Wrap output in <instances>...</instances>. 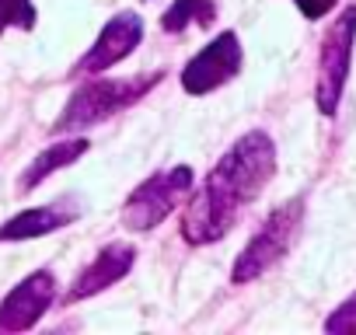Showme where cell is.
I'll use <instances>...</instances> for the list:
<instances>
[{
	"label": "cell",
	"mask_w": 356,
	"mask_h": 335,
	"mask_svg": "<svg viewBox=\"0 0 356 335\" xmlns=\"http://www.w3.org/2000/svg\"><path fill=\"white\" fill-rule=\"evenodd\" d=\"M164 81V70H150L140 77H98V81H84L63 105L60 119L53 122V133H81L91 129L112 115H119L122 108L136 105L140 98H147L157 84Z\"/></svg>",
	"instance_id": "obj_2"
},
{
	"label": "cell",
	"mask_w": 356,
	"mask_h": 335,
	"mask_svg": "<svg viewBox=\"0 0 356 335\" xmlns=\"http://www.w3.org/2000/svg\"><path fill=\"white\" fill-rule=\"evenodd\" d=\"M193 186H196V172L189 164H175V168H164V172H154L122 203V213H119L122 227L136 231V234L154 231L164 217H171L189 199Z\"/></svg>",
	"instance_id": "obj_4"
},
{
	"label": "cell",
	"mask_w": 356,
	"mask_h": 335,
	"mask_svg": "<svg viewBox=\"0 0 356 335\" xmlns=\"http://www.w3.org/2000/svg\"><path fill=\"white\" fill-rule=\"evenodd\" d=\"M217 18L213 0H171V8L161 15V32L178 35L186 28H210Z\"/></svg>",
	"instance_id": "obj_12"
},
{
	"label": "cell",
	"mask_w": 356,
	"mask_h": 335,
	"mask_svg": "<svg viewBox=\"0 0 356 335\" xmlns=\"http://www.w3.org/2000/svg\"><path fill=\"white\" fill-rule=\"evenodd\" d=\"M88 147H91V140H84V136H74V140H53L42 154H35V161L22 172L18 189H22V193L39 189L49 175L63 172V168H70L77 157H84V154H88Z\"/></svg>",
	"instance_id": "obj_11"
},
{
	"label": "cell",
	"mask_w": 356,
	"mask_h": 335,
	"mask_svg": "<svg viewBox=\"0 0 356 335\" xmlns=\"http://www.w3.org/2000/svg\"><path fill=\"white\" fill-rule=\"evenodd\" d=\"M300 224H304V196H293L286 199L283 206H276L262 227L248 238V245L241 248V255L234 259V269H231V283L245 286L259 276H266L276 262L286 259L290 245L297 241L300 234Z\"/></svg>",
	"instance_id": "obj_3"
},
{
	"label": "cell",
	"mask_w": 356,
	"mask_h": 335,
	"mask_svg": "<svg viewBox=\"0 0 356 335\" xmlns=\"http://www.w3.org/2000/svg\"><path fill=\"white\" fill-rule=\"evenodd\" d=\"M35 22H39V15H35L32 0H0V39H4L8 28L32 32Z\"/></svg>",
	"instance_id": "obj_13"
},
{
	"label": "cell",
	"mask_w": 356,
	"mask_h": 335,
	"mask_svg": "<svg viewBox=\"0 0 356 335\" xmlns=\"http://www.w3.org/2000/svg\"><path fill=\"white\" fill-rule=\"evenodd\" d=\"M81 217V203L74 196H63L60 203L49 206H35L25 213H15L11 220L0 224V241H32V238H46L53 231L70 227Z\"/></svg>",
	"instance_id": "obj_10"
},
{
	"label": "cell",
	"mask_w": 356,
	"mask_h": 335,
	"mask_svg": "<svg viewBox=\"0 0 356 335\" xmlns=\"http://www.w3.org/2000/svg\"><path fill=\"white\" fill-rule=\"evenodd\" d=\"M276 179V143L266 129H252L238 136L227 154L203 179L200 193L189 196L182 213V241L186 245H213L241 220V213L262 196V189Z\"/></svg>",
	"instance_id": "obj_1"
},
{
	"label": "cell",
	"mask_w": 356,
	"mask_h": 335,
	"mask_svg": "<svg viewBox=\"0 0 356 335\" xmlns=\"http://www.w3.org/2000/svg\"><path fill=\"white\" fill-rule=\"evenodd\" d=\"M56 304V276L49 269H39L25 276L4 300H0V332H29L39 325V318Z\"/></svg>",
	"instance_id": "obj_8"
},
{
	"label": "cell",
	"mask_w": 356,
	"mask_h": 335,
	"mask_svg": "<svg viewBox=\"0 0 356 335\" xmlns=\"http://www.w3.org/2000/svg\"><path fill=\"white\" fill-rule=\"evenodd\" d=\"M293 4L307 22H321L325 15H332V8L339 4V0H293Z\"/></svg>",
	"instance_id": "obj_15"
},
{
	"label": "cell",
	"mask_w": 356,
	"mask_h": 335,
	"mask_svg": "<svg viewBox=\"0 0 356 335\" xmlns=\"http://www.w3.org/2000/svg\"><path fill=\"white\" fill-rule=\"evenodd\" d=\"M143 42V18L136 11H119L91 42V49L74 63V74H105L108 67L122 63Z\"/></svg>",
	"instance_id": "obj_7"
},
{
	"label": "cell",
	"mask_w": 356,
	"mask_h": 335,
	"mask_svg": "<svg viewBox=\"0 0 356 335\" xmlns=\"http://www.w3.org/2000/svg\"><path fill=\"white\" fill-rule=\"evenodd\" d=\"M325 332H328V335H356V293L346 297V300L325 318Z\"/></svg>",
	"instance_id": "obj_14"
},
{
	"label": "cell",
	"mask_w": 356,
	"mask_h": 335,
	"mask_svg": "<svg viewBox=\"0 0 356 335\" xmlns=\"http://www.w3.org/2000/svg\"><path fill=\"white\" fill-rule=\"evenodd\" d=\"M353 46H356V4L342 8L339 18L325 28L318 49V74H314V105L325 119L339 112L349 70H353Z\"/></svg>",
	"instance_id": "obj_5"
},
{
	"label": "cell",
	"mask_w": 356,
	"mask_h": 335,
	"mask_svg": "<svg viewBox=\"0 0 356 335\" xmlns=\"http://www.w3.org/2000/svg\"><path fill=\"white\" fill-rule=\"evenodd\" d=\"M241 63H245L241 39L234 32H220L182 67V88H186V95H210V91L231 84L241 74Z\"/></svg>",
	"instance_id": "obj_6"
},
{
	"label": "cell",
	"mask_w": 356,
	"mask_h": 335,
	"mask_svg": "<svg viewBox=\"0 0 356 335\" xmlns=\"http://www.w3.org/2000/svg\"><path fill=\"white\" fill-rule=\"evenodd\" d=\"M133 262H136V248H133V245H126V241H108L105 248H98L95 262L77 272V279H74V286L67 290L63 300H67V304H77V300H88V297H95V293L115 286V283L133 269Z\"/></svg>",
	"instance_id": "obj_9"
}]
</instances>
